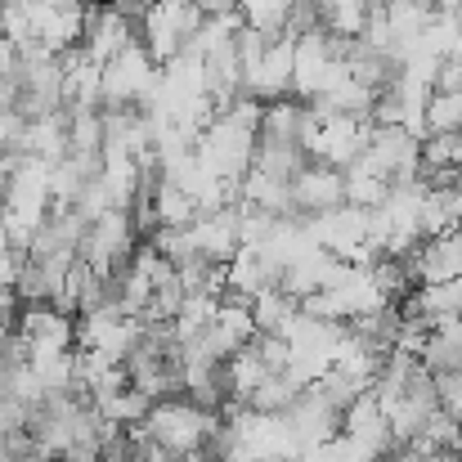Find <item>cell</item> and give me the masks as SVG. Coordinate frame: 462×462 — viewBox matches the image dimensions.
<instances>
[{"mask_svg":"<svg viewBox=\"0 0 462 462\" xmlns=\"http://www.w3.org/2000/svg\"><path fill=\"white\" fill-rule=\"evenodd\" d=\"M23 9L32 18V41H41V45H50L59 54L72 50V45H81L90 0H32Z\"/></svg>","mask_w":462,"mask_h":462,"instance_id":"cell-5","label":"cell"},{"mask_svg":"<svg viewBox=\"0 0 462 462\" xmlns=\"http://www.w3.org/2000/svg\"><path fill=\"white\" fill-rule=\"evenodd\" d=\"M346 207V166H328V162H306L292 180V216L314 220Z\"/></svg>","mask_w":462,"mask_h":462,"instance_id":"cell-6","label":"cell"},{"mask_svg":"<svg viewBox=\"0 0 462 462\" xmlns=\"http://www.w3.org/2000/svg\"><path fill=\"white\" fill-rule=\"evenodd\" d=\"M144 5H153V0H144Z\"/></svg>","mask_w":462,"mask_h":462,"instance_id":"cell-25","label":"cell"},{"mask_svg":"<svg viewBox=\"0 0 462 462\" xmlns=\"http://www.w3.org/2000/svg\"><path fill=\"white\" fill-rule=\"evenodd\" d=\"M436 395H440V409L454 413L462 422V368H454V373H436Z\"/></svg>","mask_w":462,"mask_h":462,"instance_id":"cell-22","label":"cell"},{"mask_svg":"<svg viewBox=\"0 0 462 462\" xmlns=\"http://www.w3.org/2000/svg\"><path fill=\"white\" fill-rule=\"evenodd\" d=\"M355 162L377 171L391 184H404V180H413L422 171V135L409 131V126H395V122H373L368 144H364V153Z\"/></svg>","mask_w":462,"mask_h":462,"instance_id":"cell-4","label":"cell"},{"mask_svg":"<svg viewBox=\"0 0 462 462\" xmlns=\"http://www.w3.org/2000/svg\"><path fill=\"white\" fill-rule=\"evenodd\" d=\"M216 427H220V413L198 409L189 395L157 400L153 409H149V418H144V431L153 436L162 449H171V454H180V458L202 454V449H207V440L216 436Z\"/></svg>","mask_w":462,"mask_h":462,"instance_id":"cell-1","label":"cell"},{"mask_svg":"<svg viewBox=\"0 0 462 462\" xmlns=\"http://www.w3.org/2000/svg\"><path fill=\"white\" fill-rule=\"evenodd\" d=\"M207 23L198 0H153L149 14L140 18V41L149 45L157 63H171L175 54H184V45L193 41V32Z\"/></svg>","mask_w":462,"mask_h":462,"instance_id":"cell-3","label":"cell"},{"mask_svg":"<svg viewBox=\"0 0 462 462\" xmlns=\"http://www.w3.org/2000/svg\"><path fill=\"white\" fill-rule=\"evenodd\" d=\"M225 373H229V391H234V400H247V395L270 377V368L261 364V355H256L252 346L234 350V355L225 359Z\"/></svg>","mask_w":462,"mask_h":462,"instance_id":"cell-19","label":"cell"},{"mask_svg":"<svg viewBox=\"0 0 462 462\" xmlns=\"http://www.w3.org/2000/svg\"><path fill=\"white\" fill-rule=\"evenodd\" d=\"M292 72H297V36H279V41H270L261 63L243 77V90L256 104L283 99V95H292Z\"/></svg>","mask_w":462,"mask_h":462,"instance_id":"cell-9","label":"cell"},{"mask_svg":"<svg viewBox=\"0 0 462 462\" xmlns=\"http://www.w3.org/2000/svg\"><path fill=\"white\" fill-rule=\"evenodd\" d=\"M436 90H462V59H454V54H445V59H440Z\"/></svg>","mask_w":462,"mask_h":462,"instance_id":"cell-23","label":"cell"},{"mask_svg":"<svg viewBox=\"0 0 462 462\" xmlns=\"http://www.w3.org/2000/svg\"><path fill=\"white\" fill-rule=\"evenodd\" d=\"M279 418H283V427L292 431V440H297L301 454L328 445V440L341 431V409H337L319 386H306V391L297 395V404H292L288 413H279Z\"/></svg>","mask_w":462,"mask_h":462,"instance_id":"cell-7","label":"cell"},{"mask_svg":"<svg viewBox=\"0 0 462 462\" xmlns=\"http://www.w3.org/2000/svg\"><path fill=\"white\" fill-rule=\"evenodd\" d=\"M131 41H140V23L131 14H122L113 0H95L90 14H86V36H81V50L99 63H108L113 54H122Z\"/></svg>","mask_w":462,"mask_h":462,"instance_id":"cell-8","label":"cell"},{"mask_svg":"<svg viewBox=\"0 0 462 462\" xmlns=\"http://www.w3.org/2000/svg\"><path fill=\"white\" fill-rule=\"evenodd\" d=\"M297 0H238V14L247 27L265 32V36H288V18H292Z\"/></svg>","mask_w":462,"mask_h":462,"instance_id":"cell-18","label":"cell"},{"mask_svg":"<svg viewBox=\"0 0 462 462\" xmlns=\"http://www.w3.org/2000/svg\"><path fill=\"white\" fill-rule=\"evenodd\" d=\"M386 198H391V180H382L377 171H368V166H359V162L346 166V202H350V207L377 211Z\"/></svg>","mask_w":462,"mask_h":462,"instance_id":"cell-17","label":"cell"},{"mask_svg":"<svg viewBox=\"0 0 462 462\" xmlns=\"http://www.w3.org/2000/svg\"><path fill=\"white\" fill-rule=\"evenodd\" d=\"M431 131H462V90H431V99H427V135Z\"/></svg>","mask_w":462,"mask_h":462,"instance_id":"cell-21","label":"cell"},{"mask_svg":"<svg viewBox=\"0 0 462 462\" xmlns=\"http://www.w3.org/2000/svg\"><path fill=\"white\" fill-rule=\"evenodd\" d=\"M306 391V382L301 377H292V373H270L252 395H247V404L256 409V413H270V418H279V413H288L292 404H297V395Z\"/></svg>","mask_w":462,"mask_h":462,"instance_id":"cell-16","label":"cell"},{"mask_svg":"<svg viewBox=\"0 0 462 462\" xmlns=\"http://www.w3.org/2000/svg\"><path fill=\"white\" fill-rule=\"evenodd\" d=\"M18 332L32 350H77V314L54 301H32L18 310Z\"/></svg>","mask_w":462,"mask_h":462,"instance_id":"cell-10","label":"cell"},{"mask_svg":"<svg viewBox=\"0 0 462 462\" xmlns=\"http://www.w3.org/2000/svg\"><path fill=\"white\" fill-rule=\"evenodd\" d=\"M140 243H144V234H140V225H135V216H131V207H108V211H99V216H90V225H86V238H81V261H90L99 274H108V270H117V265H126L135 252H140Z\"/></svg>","mask_w":462,"mask_h":462,"instance_id":"cell-2","label":"cell"},{"mask_svg":"<svg viewBox=\"0 0 462 462\" xmlns=\"http://www.w3.org/2000/svg\"><path fill=\"white\" fill-rule=\"evenodd\" d=\"M207 18H220V14H238V0H198Z\"/></svg>","mask_w":462,"mask_h":462,"instance_id":"cell-24","label":"cell"},{"mask_svg":"<svg viewBox=\"0 0 462 462\" xmlns=\"http://www.w3.org/2000/svg\"><path fill=\"white\" fill-rule=\"evenodd\" d=\"M252 314H256V332H274V337H288L301 319V301L288 297L283 288H270L252 301Z\"/></svg>","mask_w":462,"mask_h":462,"instance_id":"cell-14","label":"cell"},{"mask_svg":"<svg viewBox=\"0 0 462 462\" xmlns=\"http://www.w3.org/2000/svg\"><path fill=\"white\" fill-rule=\"evenodd\" d=\"M422 166L462 171V131H431V135H422Z\"/></svg>","mask_w":462,"mask_h":462,"instance_id":"cell-20","label":"cell"},{"mask_svg":"<svg viewBox=\"0 0 462 462\" xmlns=\"http://www.w3.org/2000/svg\"><path fill=\"white\" fill-rule=\"evenodd\" d=\"M153 220L157 225H193L198 216H202V202L184 189V184H175V180H166L162 175V184L153 189Z\"/></svg>","mask_w":462,"mask_h":462,"instance_id":"cell-15","label":"cell"},{"mask_svg":"<svg viewBox=\"0 0 462 462\" xmlns=\"http://www.w3.org/2000/svg\"><path fill=\"white\" fill-rule=\"evenodd\" d=\"M341 431H346V436H355V440H364L373 454H386V449L395 445L391 413H386V404H382L373 391H364V395L341 413Z\"/></svg>","mask_w":462,"mask_h":462,"instance_id":"cell-13","label":"cell"},{"mask_svg":"<svg viewBox=\"0 0 462 462\" xmlns=\"http://www.w3.org/2000/svg\"><path fill=\"white\" fill-rule=\"evenodd\" d=\"M225 274H229V292H238L247 301H256L261 292L283 283V265L265 247H256V243H243V252L225 265Z\"/></svg>","mask_w":462,"mask_h":462,"instance_id":"cell-12","label":"cell"},{"mask_svg":"<svg viewBox=\"0 0 462 462\" xmlns=\"http://www.w3.org/2000/svg\"><path fill=\"white\" fill-rule=\"evenodd\" d=\"M409 265H413L418 283H454V279H462V229L422 238L409 252Z\"/></svg>","mask_w":462,"mask_h":462,"instance_id":"cell-11","label":"cell"}]
</instances>
